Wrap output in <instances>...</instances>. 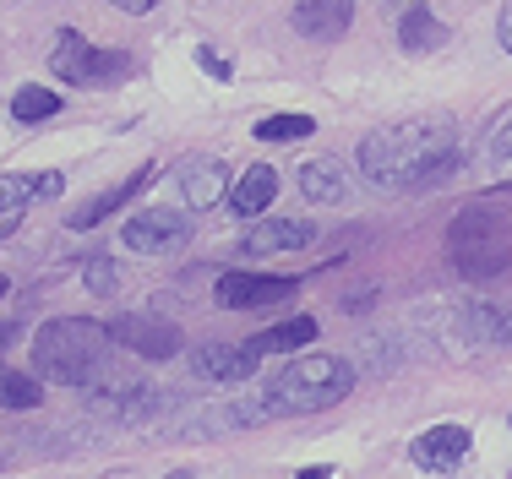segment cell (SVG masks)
Returning a JSON list of instances; mask_svg holds the SVG:
<instances>
[{
  "label": "cell",
  "mask_w": 512,
  "mask_h": 479,
  "mask_svg": "<svg viewBox=\"0 0 512 479\" xmlns=\"http://www.w3.org/2000/svg\"><path fill=\"white\" fill-rule=\"evenodd\" d=\"M115 6H120V11H131V17H148L158 0H115Z\"/></svg>",
  "instance_id": "4316f807"
},
{
  "label": "cell",
  "mask_w": 512,
  "mask_h": 479,
  "mask_svg": "<svg viewBox=\"0 0 512 479\" xmlns=\"http://www.w3.org/2000/svg\"><path fill=\"white\" fill-rule=\"evenodd\" d=\"M355 387V365L338 354H295L278 371L273 398L256 403V420H289V414H311V409H333L338 398H349Z\"/></svg>",
  "instance_id": "7a4b0ae2"
},
{
  "label": "cell",
  "mask_w": 512,
  "mask_h": 479,
  "mask_svg": "<svg viewBox=\"0 0 512 479\" xmlns=\"http://www.w3.org/2000/svg\"><path fill=\"white\" fill-rule=\"evenodd\" d=\"M256 137L262 142H300V137H316L311 115H267L256 120Z\"/></svg>",
  "instance_id": "603a6c76"
},
{
  "label": "cell",
  "mask_w": 512,
  "mask_h": 479,
  "mask_svg": "<svg viewBox=\"0 0 512 479\" xmlns=\"http://www.w3.org/2000/svg\"><path fill=\"white\" fill-rule=\"evenodd\" d=\"M180 191H186L191 207H218V202H224V191H229L224 158H207V153L180 158Z\"/></svg>",
  "instance_id": "7c38bea8"
},
{
  "label": "cell",
  "mask_w": 512,
  "mask_h": 479,
  "mask_svg": "<svg viewBox=\"0 0 512 479\" xmlns=\"http://www.w3.org/2000/svg\"><path fill=\"white\" fill-rule=\"evenodd\" d=\"M120 240H126V251H137V256H164V251H180V245L191 240V224L175 213V207H148V213L126 218Z\"/></svg>",
  "instance_id": "5b68a950"
},
{
  "label": "cell",
  "mask_w": 512,
  "mask_h": 479,
  "mask_svg": "<svg viewBox=\"0 0 512 479\" xmlns=\"http://www.w3.org/2000/svg\"><path fill=\"white\" fill-rule=\"evenodd\" d=\"M55 109H60V93L39 88V82H28V88H17V93H11V115H17L22 126H39V120H50Z\"/></svg>",
  "instance_id": "44dd1931"
},
{
  "label": "cell",
  "mask_w": 512,
  "mask_h": 479,
  "mask_svg": "<svg viewBox=\"0 0 512 479\" xmlns=\"http://www.w3.org/2000/svg\"><path fill=\"white\" fill-rule=\"evenodd\" d=\"M300 191H306V202L338 207L349 196V169L338 164V158H306V164H300Z\"/></svg>",
  "instance_id": "2e32d148"
},
{
  "label": "cell",
  "mask_w": 512,
  "mask_h": 479,
  "mask_svg": "<svg viewBox=\"0 0 512 479\" xmlns=\"http://www.w3.org/2000/svg\"><path fill=\"white\" fill-rule=\"evenodd\" d=\"M311 343H316V322L311 316H295V322H278L267 333H256L246 349L251 354H289V349H311Z\"/></svg>",
  "instance_id": "ffe728a7"
},
{
  "label": "cell",
  "mask_w": 512,
  "mask_h": 479,
  "mask_svg": "<svg viewBox=\"0 0 512 479\" xmlns=\"http://www.w3.org/2000/svg\"><path fill=\"white\" fill-rule=\"evenodd\" d=\"M409 458L431 474H453L463 458H469V431L463 425H431L409 441Z\"/></svg>",
  "instance_id": "ba28073f"
},
{
  "label": "cell",
  "mask_w": 512,
  "mask_h": 479,
  "mask_svg": "<svg viewBox=\"0 0 512 479\" xmlns=\"http://www.w3.org/2000/svg\"><path fill=\"white\" fill-rule=\"evenodd\" d=\"M447 256L463 278H502L512 267V224L485 202L463 207L447 229Z\"/></svg>",
  "instance_id": "277c9868"
},
{
  "label": "cell",
  "mask_w": 512,
  "mask_h": 479,
  "mask_svg": "<svg viewBox=\"0 0 512 479\" xmlns=\"http://www.w3.org/2000/svg\"><path fill=\"white\" fill-rule=\"evenodd\" d=\"M82 284H88L93 294H115V262H109V256H99V262H88Z\"/></svg>",
  "instance_id": "cb8c5ba5"
},
{
  "label": "cell",
  "mask_w": 512,
  "mask_h": 479,
  "mask_svg": "<svg viewBox=\"0 0 512 479\" xmlns=\"http://www.w3.org/2000/svg\"><path fill=\"white\" fill-rule=\"evenodd\" d=\"M39 403H44V387L0 360V409H39Z\"/></svg>",
  "instance_id": "7402d4cb"
},
{
  "label": "cell",
  "mask_w": 512,
  "mask_h": 479,
  "mask_svg": "<svg viewBox=\"0 0 512 479\" xmlns=\"http://www.w3.org/2000/svg\"><path fill=\"white\" fill-rule=\"evenodd\" d=\"M496 33H502V49H507V55H512V6L502 11V22H496Z\"/></svg>",
  "instance_id": "83f0119b"
},
{
  "label": "cell",
  "mask_w": 512,
  "mask_h": 479,
  "mask_svg": "<svg viewBox=\"0 0 512 479\" xmlns=\"http://www.w3.org/2000/svg\"><path fill=\"white\" fill-rule=\"evenodd\" d=\"M311 240H316V224H306V218H267V224L246 229L240 251L246 256H278V251H306Z\"/></svg>",
  "instance_id": "9c48e42d"
},
{
  "label": "cell",
  "mask_w": 512,
  "mask_h": 479,
  "mask_svg": "<svg viewBox=\"0 0 512 479\" xmlns=\"http://www.w3.org/2000/svg\"><path fill=\"white\" fill-rule=\"evenodd\" d=\"M109 343H115V333L104 322H93V316H55L33 338V365L60 387H82L99 376Z\"/></svg>",
  "instance_id": "3957f363"
},
{
  "label": "cell",
  "mask_w": 512,
  "mask_h": 479,
  "mask_svg": "<svg viewBox=\"0 0 512 479\" xmlns=\"http://www.w3.org/2000/svg\"><path fill=\"white\" fill-rule=\"evenodd\" d=\"M398 44H404L409 55H431V49H442V44H447L442 17H431L425 6H409L404 22H398Z\"/></svg>",
  "instance_id": "d6986e66"
},
{
  "label": "cell",
  "mask_w": 512,
  "mask_h": 479,
  "mask_svg": "<svg viewBox=\"0 0 512 479\" xmlns=\"http://www.w3.org/2000/svg\"><path fill=\"white\" fill-rule=\"evenodd\" d=\"M360 169L376 191H431L458 169V126L447 115H414L371 131L360 142Z\"/></svg>",
  "instance_id": "6da1fadb"
},
{
  "label": "cell",
  "mask_w": 512,
  "mask_h": 479,
  "mask_svg": "<svg viewBox=\"0 0 512 479\" xmlns=\"http://www.w3.org/2000/svg\"><path fill=\"white\" fill-rule=\"evenodd\" d=\"M60 186H66V180H60L55 169H39V175H0V218H17L22 207L50 202V196H60Z\"/></svg>",
  "instance_id": "9a60e30c"
},
{
  "label": "cell",
  "mask_w": 512,
  "mask_h": 479,
  "mask_svg": "<svg viewBox=\"0 0 512 479\" xmlns=\"http://www.w3.org/2000/svg\"><path fill=\"white\" fill-rule=\"evenodd\" d=\"M153 175H158V164H142L137 175H126L120 186H109V191H99V196H88V202H82L77 213L66 218V229H93V224H104V218H109V213H120V207H126L137 191H148V186H153Z\"/></svg>",
  "instance_id": "8fae6325"
},
{
  "label": "cell",
  "mask_w": 512,
  "mask_h": 479,
  "mask_svg": "<svg viewBox=\"0 0 512 479\" xmlns=\"http://www.w3.org/2000/svg\"><path fill=\"white\" fill-rule=\"evenodd\" d=\"M191 365H197L202 382H218V387H235L246 382V376L256 371V354L240 343V349H229V343H207V349L191 354Z\"/></svg>",
  "instance_id": "4fadbf2b"
},
{
  "label": "cell",
  "mask_w": 512,
  "mask_h": 479,
  "mask_svg": "<svg viewBox=\"0 0 512 479\" xmlns=\"http://www.w3.org/2000/svg\"><path fill=\"white\" fill-rule=\"evenodd\" d=\"M355 22V0H295V33L338 44Z\"/></svg>",
  "instance_id": "30bf717a"
},
{
  "label": "cell",
  "mask_w": 512,
  "mask_h": 479,
  "mask_svg": "<svg viewBox=\"0 0 512 479\" xmlns=\"http://www.w3.org/2000/svg\"><path fill=\"white\" fill-rule=\"evenodd\" d=\"M458 322L474 343H502V349H512V311L507 305H463Z\"/></svg>",
  "instance_id": "ac0fdd59"
},
{
  "label": "cell",
  "mask_w": 512,
  "mask_h": 479,
  "mask_svg": "<svg viewBox=\"0 0 512 479\" xmlns=\"http://www.w3.org/2000/svg\"><path fill=\"white\" fill-rule=\"evenodd\" d=\"M295 479H333V469H327V463H316V469H300Z\"/></svg>",
  "instance_id": "f546056e"
},
{
  "label": "cell",
  "mask_w": 512,
  "mask_h": 479,
  "mask_svg": "<svg viewBox=\"0 0 512 479\" xmlns=\"http://www.w3.org/2000/svg\"><path fill=\"white\" fill-rule=\"evenodd\" d=\"M300 289V278H256V273H224L218 278V305L224 311H262Z\"/></svg>",
  "instance_id": "52a82bcc"
},
{
  "label": "cell",
  "mask_w": 512,
  "mask_h": 479,
  "mask_svg": "<svg viewBox=\"0 0 512 479\" xmlns=\"http://www.w3.org/2000/svg\"><path fill=\"white\" fill-rule=\"evenodd\" d=\"M115 343H126L131 354H142V360H175L180 354V327L175 322H164V316H120L115 327Z\"/></svg>",
  "instance_id": "8992f818"
},
{
  "label": "cell",
  "mask_w": 512,
  "mask_h": 479,
  "mask_svg": "<svg viewBox=\"0 0 512 479\" xmlns=\"http://www.w3.org/2000/svg\"><path fill=\"white\" fill-rule=\"evenodd\" d=\"M491 158H502V164H507V158H512V115H507L502 126L491 131Z\"/></svg>",
  "instance_id": "d4e9b609"
},
{
  "label": "cell",
  "mask_w": 512,
  "mask_h": 479,
  "mask_svg": "<svg viewBox=\"0 0 512 479\" xmlns=\"http://www.w3.org/2000/svg\"><path fill=\"white\" fill-rule=\"evenodd\" d=\"M273 196H278V169L251 164L246 175H240V186L229 191V207H235L240 218H262L267 207H273Z\"/></svg>",
  "instance_id": "e0dca14e"
},
{
  "label": "cell",
  "mask_w": 512,
  "mask_h": 479,
  "mask_svg": "<svg viewBox=\"0 0 512 479\" xmlns=\"http://www.w3.org/2000/svg\"><path fill=\"white\" fill-rule=\"evenodd\" d=\"M50 66H55L60 82H77V88H82V82L99 77V49L82 39L77 28H60L55 33V49H50Z\"/></svg>",
  "instance_id": "5bb4252c"
},
{
  "label": "cell",
  "mask_w": 512,
  "mask_h": 479,
  "mask_svg": "<svg viewBox=\"0 0 512 479\" xmlns=\"http://www.w3.org/2000/svg\"><path fill=\"white\" fill-rule=\"evenodd\" d=\"M197 66L207 71V77H229V60H218L213 49H197Z\"/></svg>",
  "instance_id": "484cf974"
},
{
  "label": "cell",
  "mask_w": 512,
  "mask_h": 479,
  "mask_svg": "<svg viewBox=\"0 0 512 479\" xmlns=\"http://www.w3.org/2000/svg\"><path fill=\"white\" fill-rule=\"evenodd\" d=\"M0 300H6V278H0Z\"/></svg>",
  "instance_id": "1f68e13d"
},
{
  "label": "cell",
  "mask_w": 512,
  "mask_h": 479,
  "mask_svg": "<svg viewBox=\"0 0 512 479\" xmlns=\"http://www.w3.org/2000/svg\"><path fill=\"white\" fill-rule=\"evenodd\" d=\"M17 235V218H0V240H11Z\"/></svg>",
  "instance_id": "4dcf8cb0"
},
{
  "label": "cell",
  "mask_w": 512,
  "mask_h": 479,
  "mask_svg": "<svg viewBox=\"0 0 512 479\" xmlns=\"http://www.w3.org/2000/svg\"><path fill=\"white\" fill-rule=\"evenodd\" d=\"M17 333H22V327H17V322H0V354H6V349H11V343H17Z\"/></svg>",
  "instance_id": "f1b7e54d"
}]
</instances>
